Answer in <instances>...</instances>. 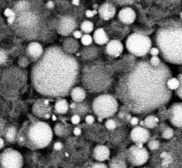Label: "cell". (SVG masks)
<instances>
[{
  "mask_svg": "<svg viewBox=\"0 0 182 168\" xmlns=\"http://www.w3.org/2000/svg\"><path fill=\"white\" fill-rule=\"evenodd\" d=\"M72 100L75 103H81L84 101L87 94L86 91L83 88L76 86L74 87L70 92Z\"/></svg>",
  "mask_w": 182,
  "mask_h": 168,
  "instance_id": "cell-22",
  "label": "cell"
},
{
  "mask_svg": "<svg viewBox=\"0 0 182 168\" xmlns=\"http://www.w3.org/2000/svg\"><path fill=\"white\" fill-rule=\"evenodd\" d=\"M51 119L52 120V121H56L57 120V118L56 116V115L55 114H52L51 115Z\"/></svg>",
  "mask_w": 182,
  "mask_h": 168,
  "instance_id": "cell-53",
  "label": "cell"
},
{
  "mask_svg": "<svg viewBox=\"0 0 182 168\" xmlns=\"http://www.w3.org/2000/svg\"><path fill=\"white\" fill-rule=\"evenodd\" d=\"M72 35L75 39H80L81 40V37H83V33L80 30H75L72 33Z\"/></svg>",
  "mask_w": 182,
  "mask_h": 168,
  "instance_id": "cell-44",
  "label": "cell"
},
{
  "mask_svg": "<svg viewBox=\"0 0 182 168\" xmlns=\"http://www.w3.org/2000/svg\"><path fill=\"white\" fill-rule=\"evenodd\" d=\"M79 47L78 40L72 38H68L63 41L61 49L65 53L72 55L78 51Z\"/></svg>",
  "mask_w": 182,
  "mask_h": 168,
  "instance_id": "cell-20",
  "label": "cell"
},
{
  "mask_svg": "<svg viewBox=\"0 0 182 168\" xmlns=\"http://www.w3.org/2000/svg\"><path fill=\"white\" fill-rule=\"evenodd\" d=\"M54 132L59 137H63L68 133V126L61 123H59L54 126Z\"/></svg>",
  "mask_w": 182,
  "mask_h": 168,
  "instance_id": "cell-26",
  "label": "cell"
},
{
  "mask_svg": "<svg viewBox=\"0 0 182 168\" xmlns=\"http://www.w3.org/2000/svg\"><path fill=\"white\" fill-rule=\"evenodd\" d=\"M94 120H95V119H94V116L91 114L87 115L85 118V123L88 125L93 124L94 122Z\"/></svg>",
  "mask_w": 182,
  "mask_h": 168,
  "instance_id": "cell-41",
  "label": "cell"
},
{
  "mask_svg": "<svg viewBox=\"0 0 182 168\" xmlns=\"http://www.w3.org/2000/svg\"><path fill=\"white\" fill-rule=\"evenodd\" d=\"M76 25V21L74 18L69 17H63L59 23L57 30L61 34L66 36L74 31Z\"/></svg>",
  "mask_w": 182,
  "mask_h": 168,
  "instance_id": "cell-15",
  "label": "cell"
},
{
  "mask_svg": "<svg viewBox=\"0 0 182 168\" xmlns=\"http://www.w3.org/2000/svg\"><path fill=\"white\" fill-rule=\"evenodd\" d=\"M77 59L57 46L47 47L42 57L33 66L31 79L39 94L51 98L70 94L79 78Z\"/></svg>",
  "mask_w": 182,
  "mask_h": 168,
  "instance_id": "cell-2",
  "label": "cell"
},
{
  "mask_svg": "<svg viewBox=\"0 0 182 168\" xmlns=\"http://www.w3.org/2000/svg\"><path fill=\"white\" fill-rule=\"evenodd\" d=\"M70 108V105L65 99L57 100L54 105V111L57 114H63L67 112Z\"/></svg>",
  "mask_w": 182,
  "mask_h": 168,
  "instance_id": "cell-24",
  "label": "cell"
},
{
  "mask_svg": "<svg viewBox=\"0 0 182 168\" xmlns=\"http://www.w3.org/2000/svg\"><path fill=\"white\" fill-rule=\"evenodd\" d=\"M18 131L17 128L14 126H9L5 129L3 135L4 138L7 141L10 143H14L17 141Z\"/></svg>",
  "mask_w": 182,
  "mask_h": 168,
  "instance_id": "cell-23",
  "label": "cell"
},
{
  "mask_svg": "<svg viewBox=\"0 0 182 168\" xmlns=\"http://www.w3.org/2000/svg\"><path fill=\"white\" fill-rule=\"evenodd\" d=\"M0 142H1V144H0V149H2L3 148L4 145H5V140L3 139V138H0Z\"/></svg>",
  "mask_w": 182,
  "mask_h": 168,
  "instance_id": "cell-51",
  "label": "cell"
},
{
  "mask_svg": "<svg viewBox=\"0 0 182 168\" xmlns=\"http://www.w3.org/2000/svg\"><path fill=\"white\" fill-rule=\"evenodd\" d=\"M66 156H69V155L67 153H66Z\"/></svg>",
  "mask_w": 182,
  "mask_h": 168,
  "instance_id": "cell-55",
  "label": "cell"
},
{
  "mask_svg": "<svg viewBox=\"0 0 182 168\" xmlns=\"http://www.w3.org/2000/svg\"><path fill=\"white\" fill-rule=\"evenodd\" d=\"M26 54L30 61L33 62H37L44 53V49L42 45L37 41H33L27 45Z\"/></svg>",
  "mask_w": 182,
  "mask_h": 168,
  "instance_id": "cell-11",
  "label": "cell"
},
{
  "mask_svg": "<svg viewBox=\"0 0 182 168\" xmlns=\"http://www.w3.org/2000/svg\"><path fill=\"white\" fill-rule=\"evenodd\" d=\"M157 42L166 59L173 63H182V27L162 29L159 33Z\"/></svg>",
  "mask_w": 182,
  "mask_h": 168,
  "instance_id": "cell-4",
  "label": "cell"
},
{
  "mask_svg": "<svg viewBox=\"0 0 182 168\" xmlns=\"http://www.w3.org/2000/svg\"><path fill=\"white\" fill-rule=\"evenodd\" d=\"M170 121L176 127H182V104H172L169 110Z\"/></svg>",
  "mask_w": 182,
  "mask_h": 168,
  "instance_id": "cell-13",
  "label": "cell"
},
{
  "mask_svg": "<svg viewBox=\"0 0 182 168\" xmlns=\"http://www.w3.org/2000/svg\"><path fill=\"white\" fill-rule=\"evenodd\" d=\"M178 79L180 82V86L179 88L177 90V94L179 98H181L182 99V74L179 76Z\"/></svg>",
  "mask_w": 182,
  "mask_h": 168,
  "instance_id": "cell-42",
  "label": "cell"
},
{
  "mask_svg": "<svg viewBox=\"0 0 182 168\" xmlns=\"http://www.w3.org/2000/svg\"><path fill=\"white\" fill-rule=\"evenodd\" d=\"M103 119H104L100 118V117H98V122H102V121H103Z\"/></svg>",
  "mask_w": 182,
  "mask_h": 168,
  "instance_id": "cell-54",
  "label": "cell"
},
{
  "mask_svg": "<svg viewBox=\"0 0 182 168\" xmlns=\"http://www.w3.org/2000/svg\"><path fill=\"white\" fill-rule=\"evenodd\" d=\"M93 37H92L91 35L85 34L83 37H81V42L85 46H89L93 42Z\"/></svg>",
  "mask_w": 182,
  "mask_h": 168,
  "instance_id": "cell-32",
  "label": "cell"
},
{
  "mask_svg": "<svg viewBox=\"0 0 182 168\" xmlns=\"http://www.w3.org/2000/svg\"><path fill=\"white\" fill-rule=\"evenodd\" d=\"M160 51L159 49L157 47H152V49L150 50V53L152 55V56H158V55L159 54Z\"/></svg>",
  "mask_w": 182,
  "mask_h": 168,
  "instance_id": "cell-45",
  "label": "cell"
},
{
  "mask_svg": "<svg viewBox=\"0 0 182 168\" xmlns=\"http://www.w3.org/2000/svg\"><path fill=\"white\" fill-rule=\"evenodd\" d=\"M130 123L132 125H137L139 123V120H138V118L137 117H132L130 120Z\"/></svg>",
  "mask_w": 182,
  "mask_h": 168,
  "instance_id": "cell-48",
  "label": "cell"
},
{
  "mask_svg": "<svg viewBox=\"0 0 182 168\" xmlns=\"http://www.w3.org/2000/svg\"><path fill=\"white\" fill-rule=\"evenodd\" d=\"M177 153L173 151L172 150H165L162 151L159 155V158L160 160L159 163L161 168H172L173 165H175L178 162V157L176 155Z\"/></svg>",
  "mask_w": 182,
  "mask_h": 168,
  "instance_id": "cell-10",
  "label": "cell"
},
{
  "mask_svg": "<svg viewBox=\"0 0 182 168\" xmlns=\"http://www.w3.org/2000/svg\"><path fill=\"white\" fill-rule=\"evenodd\" d=\"M7 60V54L3 52V50H1V64H3Z\"/></svg>",
  "mask_w": 182,
  "mask_h": 168,
  "instance_id": "cell-47",
  "label": "cell"
},
{
  "mask_svg": "<svg viewBox=\"0 0 182 168\" xmlns=\"http://www.w3.org/2000/svg\"><path fill=\"white\" fill-rule=\"evenodd\" d=\"M167 73L162 65L153 67L146 62L139 63L120 82L122 100L135 113L148 112L159 107L170 98L166 85Z\"/></svg>",
  "mask_w": 182,
  "mask_h": 168,
  "instance_id": "cell-1",
  "label": "cell"
},
{
  "mask_svg": "<svg viewBox=\"0 0 182 168\" xmlns=\"http://www.w3.org/2000/svg\"><path fill=\"white\" fill-rule=\"evenodd\" d=\"M98 13L104 20H109L115 16L116 13V9L113 3L107 2L102 3L98 7Z\"/></svg>",
  "mask_w": 182,
  "mask_h": 168,
  "instance_id": "cell-16",
  "label": "cell"
},
{
  "mask_svg": "<svg viewBox=\"0 0 182 168\" xmlns=\"http://www.w3.org/2000/svg\"><path fill=\"white\" fill-rule=\"evenodd\" d=\"M76 107L75 108V114H78L79 116L87 114L89 111V106L84 101L81 103H76Z\"/></svg>",
  "mask_w": 182,
  "mask_h": 168,
  "instance_id": "cell-29",
  "label": "cell"
},
{
  "mask_svg": "<svg viewBox=\"0 0 182 168\" xmlns=\"http://www.w3.org/2000/svg\"><path fill=\"white\" fill-rule=\"evenodd\" d=\"M150 135L148 129L141 126L135 127L130 132V138L136 144H145L148 141Z\"/></svg>",
  "mask_w": 182,
  "mask_h": 168,
  "instance_id": "cell-12",
  "label": "cell"
},
{
  "mask_svg": "<svg viewBox=\"0 0 182 168\" xmlns=\"http://www.w3.org/2000/svg\"><path fill=\"white\" fill-rule=\"evenodd\" d=\"M73 133L75 136H79L80 135L81 133V129L79 127H75V128L73 129Z\"/></svg>",
  "mask_w": 182,
  "mask_h": 168,
  "instance_id": "cell-49",
  "label": "cell"
},
{
  "mask_svg": "<svg viewBox=\"0 0 182 168\" xmlns=\"http://www.w3.org/2000/svg\"><path fill=\"white\" fill-rule=\"evenodd\" d=\"M0 163L1 168H22L24 165V158L16 149L7 148L1 153Z\"/></svg>",
  "mask_w": 182,
  "mask_h": 168,
  "instance_id": "cell-8",
  "label": "cell"
},
{
  "mask_svg": "<svg viewBox=\"0 0 182 168\" xmlns=\"http://www.w3.org/2000/svg\"><path fill=\"white\" fill-rule=\"evenodd\" d=\"M159 122L158 118L154 115H148L144 120L145 126L146 128L152 129L157 127Z\"/></svg>",
  "mask_w": 182,
  "mask_h": 168,
  "instance_id": "cell-28",
  "label": "cell"
},
{
  "mask_svg": "<svg viewBox=\"0 0 182 168\" xmlns=\"http://www.w3.org/2000/svg\"><path fill=\"white\" fill-rule=\"evenodd\" d=\"M111 155L109 149L104 145H98L94 147L93 151V157L98 162L107 160Z\"/></svg>",
  "mask_w": 182,
  "mask_h": 168,
  "instance_id": "cell-19",
  "label": "cell"
},
{
  "mask_svg": "<svg viewBox=\"0 0 182 168\" xmlns=\"http://www.w3.org/2000/svg\"><path fill=\"white\" fill-rule=\"evenodd\" d=\"M129 161L134 166H142L148 161L149 155L146 148L142 144L133 145L127 152Z\"/></svg>",
  "mask_w": 182,
  "mask_h": 168,
  "instance_id": "cell-9",
  "label": "cell"
},
{
  "mask_svg": "<svg viewBox=\"0 0 182 168\" xmlns=\"http://www.w3.org/2000/svg\"><path fill=\"white\" fill-rule=\"evenodd\" d=\"M150 64L152 67H159L161 65V61L158 56H153L150 59Z\"/></svg>",
  "mask_w": 182,
  "mask_h": 168,
  "instance_id": "cell-36",
  "label": "cell"
},
{
  "mask_svg": "<svg viewBox=\"0 0 182 168\" xmlns=\"http://www.w3.org/2000/svg\"><path fill=\"white\" fill-rule=\"evenodd\" d=\"M86 47H87L84 49L83 52L81 51V57H83L85 60L93 59V58L96 57L98 55V51L96 48L89 47V46Z\"/></svg>",
  "mask_w": 182,
  "mask_h": 168,
  "instance_id": "cell-25",
  "label": "cell"
},
{
  "mask_svg": "<svg viewBox=\"0 0 182 168\" xmlns=\"http://www.w3.org/2000/svg\"><path fill=\"white\" fill-rule=\"evenodd\" d=\"M63 147V145L61 142H57L54 144V149L57 151H61Z\"/></svg>",
  "mask_w": 182,
  "mask_h": 168,
  "instance_id": "cell-46",
  "label": "cell"
},
{
  "mask_svg": "<svg viewBox=\"0 0 182 168\" xmlns=\"http://www.w3.org/2000/svg\"><path fill=\"white\" fill-rule=\"evenodd\" d=\"M93 39L94 42L99 45L107 44L109 41V38L106 31L103 28H98L94 31Z\"/></svg>",
  "mask_w": 182,
  "mask_h": 168,
  "instance_id": "cell-21",
  "label": "cell"
},
{
  "mask_svg": "<svg viewBox=\"0 0 182 168\" xmlns=\"http://www.w3.org/2000/svg\"><path fill=\"white\" fill-rule=\"evenodd\" d=\"M71 123L74 125H78L80 123L81 121L80 116L77 114H74L71 119Z\"/></svg>",
  "mask_w": 182,
  "mask_h": 168,
  "instance_id": "cell-39",
  "label": "cell"
},
{
  "mask_svg": "<svg viewBox=\"0 0 182 168\" xmlns=\"http://www.w3.org/2000/svg\"><path fill=\"white\" fill-rule=\"evenodd\" d=\"M105 126L108 130L113 131V130H115V129H116L117 125L116 121H115L114 119H108L105 123Z\"/></svg>",
  "mask_w": 182,
  "mask_h": 168,
  "instance_id": "cell-33",
  "label": "cell"
},
{
  "mask_svg": "<svg viewBox=\"0 0 182 168\" xmlns=\"http://www.w3.org/2000/svg\"><path fill=\"white\" fill-rule=\"evenodd\" d=\"M174 136V131L172 128H167L162 132V137L165 140L171 139Z\"/></svg>",
  "mask_w": 182,
  "mask_h": 168,
  "instance_id": "cell-35",
  "label": "cell"
},
{
  "mask_svg": "<svg viewBox=\"0 0 182 168\" xmlns=\"http://www.w3.org/2000/svg\"><path fill=\"white\" fill-rule=\"evenodd\" d=\"M180 17H182V12L180 13Z\"/></svg>",
  "mask_w": 182,
  "mask_h": 168,
  "instance_id": "cell-56",
  "label": "cell"
},
{
  "mask_svg": "<svg viewBox=\"0 0 182 168\" xmlns=\"http://www.w3.org/2000/svg\"><path fill=\"white\" fill-rule=\"evenodd\" d=\"M118 17L120 21L123 24L130 25L135 21L136 13L131 7H125L120 10Z\"/></svg>",
  "mask_w": 182,
  "mask_h": 168,
  "instance_id": "cell-18",
  "label": "cell"
},
{
  "mask_svg": "<svg viewBox=\"0 0 182 168\" xmlns=\"http://www.w3.org/2000/svg\"><path fill=\"white\" fill-rule=\"evenodd\" d=\"M80 1L79 0H74V1H71V3H72L75 6H79V4H80Z\"/></svg>",
  "mask_w": 182,
  "mask_h": 168,
  "instance_id": "cell-52",
  "label": "cell"
},
{
  "mask_svg": "<svg viewBox=\"0 0 182 168\" xmlns=\"http://www.w3.org/2000/svg\"><path fill=\"white\" fill-rule=\"evenodd\" d=\"M127 50L137 57H143L152 49V40L143 34L134 33L130 35L126 40Z\"/></svg>",
  "mask_w": 182,
  "mask_h": 168,
  "instance_id": "cell-7",
  "label": "cell"
},
{
  "mask_svg": "<svg viewBox=\"0 0 182 168\" xmlns=\"http://www.w3.org/2000/svg\"><path fill=\"white\" fill-rule=\"evenodd\" d=\"M106 52L111 57L117 58L122 53L124 45L121 42L117 40H109L106 46Z\"/></svg>",
  "mask_w": 182,
  "mask_h": 168,
  "instance_id": "cell-17",
  "label": "cell"
},
{
  "mask_svg": "<svg viewBox=\"0 0 182 168\" xmlns=\"http://www.w3.org/2000/svg\"><path fill=\"white\" fill-rule=\"evenodd\" d=\"M83 82L86 88L93 92L104 91L110 83V77L103 68L95 63L90 68H85Z\"/></svg>",
  "mask_w": 182,
  "mask_h": 168,
  "instance_id": "cell-5",
  "label": "cell"
},
{
  "mask_svg": "<svg viewBox=\"0 0 182 168\" xmlns=\"http://www.w3.org/2000/svg\"><path fill=\"white\" fill-rule=\"evenodd\" d=\"M51 107L44 103V99H39L35 101L33 106V112L35 115L39 118L45 119H50L51 116Z\"/></svg>",
  "mask_w": 182,
  "mask_h": 168,
  "instance_id": "cell-14",
  "label": "cell"
},
{
  "mask_svg": "<svg viewBox=\"0 0 182 168\" xmlns=\"http://www.w3.org/2000/svg\"><path fill=\"white\" fill-rule=\"evenodd\" d=\"M148 148L150 150L152 151H156L160 148V142L158 140H152L148 142Z\"/></svg>",
  "mask_w": 182,
  "mask_h": 168,
  "instance_id": "cell-34",
  "label": "cell"
},
{
  "mask_svg": "<svg viewBox=\"0 0 182 168\" xmlns=\"http://www.w3.org/2000/svg\"><path fill=\"white\" fill-rule=\"evenodd\" d=\"M91 168H109V167L107 164H105L102 162H95L92 165Z\"/></svg>",
  "mask_w": 182,
  "mask_h": 168,
  "instance_id": "cell-40",
  "label": "cell"
},
{
  "mask_svg": "<svg viewBox=\"0 0 182 168\" xmlns=\"http://www.w3.org/2000/svg\"><path fill=\"white\" fill-rule=\"evenodd\" d=\"M3 14L5 17L7 18H10L12 17H17V15L14 10L11 9L10 8H7L3 12Z\"/></svg>",
  "mask_w": 182,
  "mask_h": 168,
  "instance_id": "cell-38",
  "label": "cell"
},
{
  "mask_svg": "<svg viewBox=\"0 0 182 168\" xmlns=\"http://www.w3.org/2000/svg\"><path fill=\"white\" fill-rule=\"evenodd\" d=\"M118 101L111 95H100L92 101V109L98 117L108 119L115 115L117 112Z\"/></svg>",
  "mask_w": 182,
  "mask_h": 168,
  "instance_id": "cell-6",
  "label": "cell"
},
{
  "mask_svg": "<svg viewBox=\"0 0 182 168\" xmlns=\"http://www.w3.org/2000/svg\"><path fill=\"white\" fill-rule=\"evenodd\" d=\"M98 13V10L94 9V10H86L85 12V16L86 17H88V18H91L94 16V15H96Z\"/></svg>",
  "mask_w": 182,
  "mask_h": 168,
  "instance_id": "cell-43",
  "label": "cell"
},
{
  "mask_svg": "<svg viewBox=\"0 0 182 168\" xmlns=\"http://www.w3.org/2000/svg\"><path fill=\"white\" fill-rule=\"evenodd\" d=\"M55 7V4L52 1H48L46 3V7L48 9H52Z\"/></svg>",
  "mask_w": 182,
  "mask_h": 168,
  "instance_id": "cell-50",
  "label": "cell"
},
{
  "mask_svg": "<svg viewBox=\"0 0 182 168\" xmlns=\"http://www.w3.org/2000/svg\"><path fill=\"white\" fill-rule=\"evenodd\" d=\"M166 85L170 90H176L179 88L180 82L176 77H170L167 81Z\"/></svg>",
  "mask_w": 182,
  "mask_h": 168,
  "instance_id": "cell-31",
  "label": "cell"
},
{
  "mask_svg": "<svg viewBox=\"0 0 182 168\" xmlns=\"http://www.w3.org/2000/svg\"><path fill=\"white\" fill-rule=\"evenodd\" d=\"M80 29L82 32L89 34L93 31L94 25L91 21L85 20L81 22Z\"/></svg>",
  "mask_w": 182,
  "mask_h": 168,
  "instance_id": "cell-30",
  "label": "cell"
},
{
  "mask_svg": "<svg viewBox=\"0 0 182 168\" xmlns=\"http://www.w3.org/2000/svg\"><path fill=\"white\" fill-rule=\"evenodd\" d=\"M18 63L21 68H25L28 66V65L30 63V59L28 58L22 57L20 58L18 61Z\"/></svg>",
  "mask_w": 182,
  "mask_h": 168,
  "instance_id": "cell-37",
  "label": "cell"
},
{
  "mask_svg": "<svg viewBox=\"0 0 182 168\" xmlns=\"http://www.w3.org/2000/svg\"><path fill=\"white\" fill-rule=\"evenodd\" d=\"M127 165L124 160L118 157L111 159L109 163V168H126Z\"/></svg>",
  "mask_w": 182,
  "mask_h": 168,
  "instance_id": "cell-27",
  "label": "cell"
},
{
  "mask_svg": "<svg viewBox=\"0 0 182 168\" xmlns=\"http://www.w3.org/2000/svg\"><path fill=\"white\" fill-rule=\"evenodd\" d=\"M53 138V132L50 125L44 121L25 123L18 131L17 141L21 146H26L31 149L46 148Z\"/></svg>",
  "mask_w": 182,
  "mask_h": 168,
  "instance_id": "cell-3",
  "label": "cell"
}]
</instances>
